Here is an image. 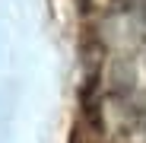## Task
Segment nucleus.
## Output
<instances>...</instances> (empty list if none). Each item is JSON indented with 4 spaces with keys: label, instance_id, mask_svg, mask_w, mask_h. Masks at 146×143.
Wrapping results in <instances>:
<instances>
[{
    "label": "nucleus",
    "instance_id": "nucleus-1",
    "mask_svg": "<svg viewBox=\"0 0 146 143\" xmlns=\"http://www.w3.org/2000/svg\"><path fill=\"white\" fill-rule=\"evenodd\" d=\"M127 3H130V10H137V13L146 19V0H127Z\"/></svg>",
    "mask_w": 146,
    "mask_h": 143
}]
</instances>
